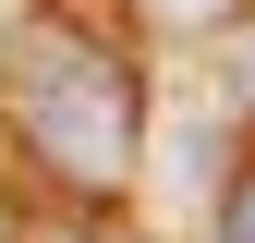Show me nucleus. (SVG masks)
<instances>
[{
    "label": "nucleus",
    "mask_w": 255,
    "mask_h": 243,
    "mask_svg": "<svg viewBox=\"0 0 255 243\" xmlns=\"http://www.w3.org/2000/svg\"><path fill=\"white\" fill-rule=\"evenodd\" d=\"M219 243H255V158L231 170V195H219Z\"/></svg>",
    "instance_id": "f03ea898"
},
{
    "label": "nucleus",
    "mask_w": 255,
    "mask_h": 243,
    "mask_svg": "<svg viewBox=\"0 0 255 243\" xmlns=\"http://www.w3.org/2000/svg\"><path fill=\"white\" fill-rule=\"evenodd\" d=\"M0 122L24 134V158L49 182H73V195H122L146 158V110H134V73L85 37V24H12L0 37Z\"/></svg>",
    "instance_id": "f257e3e1"
},
{
    "label": "nucleus",
    "mask_w": 255,
    "mask_h": 243,
    "mask_svg": "<svg viewBox=\"0 0 255 243\" xmlns=\"http://www.w3.org/2000/svg\"><path fill=\"white\" fill-rule=\"evenodd\" d=\"M219 12H243V0H158V24H219Z\"/></svg>",
    "instance_id": "7ed1b4c3"
},
{
    "label": "nucleus",
    "mask_w": 255,
    "mask_h": 243,
    "mask_svg": "<svg viewBox=\"0 0 255 243\" xmlns=\"http://www.w3.org/2000/svg\"><path fill=\"white\" fill-rule=\"evenodd\" d=\"M24 243H98V231H24Z\"/></svg>",
    "instance_id": "20e7f679"
}]
</instances>
